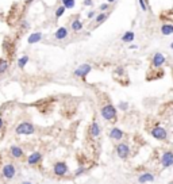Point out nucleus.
I'll use <instances>...</instances> for the list:
<instances>
[{
	"mask_svg": "<svg viewBox=\"0 0 173 184\" xmlns=\"http://www.w3.org/2000/svg\"><path fill=\"white\" fill-rule=\"evenodd\" d=\"M41 161H42V153H39V152H34L27 157V164L31 166L39 164Z\"/></svg>",
	"mask_w": 173,
	"mask_h": 184,
	"instance_id": "nucleus-12",
	"label": "nucleus"
},
{
	"mask_svg": "<svg viewBox=\"0 0 173 184\" xmlns=\"http://www.w3.org/2000/svg\"><path fill=\"white\" fill-rule=\"evenodd\" d=\"M118 108L122 110V111H127L128 103H127V102H119V103H118Z\"/></svg>",
	"mask_w": 173,
	"mask_h": 184,
	"instance_id": "nucleus-26",
	"label": "nucleus"
},
{
	"mask_svg": "<svg viewBox=\"0 0 173 184\" xmlns=\"http://www.w3.org/2000/svg\"><path fill=\"white\" fill-rule=\"evenodd\" d=\"M10 154H11V157L19 160V158H22L23 156H25V152H23V149L20 148V146L12 145L11 148H10Z\"/></svg>",
	"mask_w": 173,
	"mask_h": 184,
	"instance_id": "nucleus-13",
	"label": "nucleus"
},
{
	"mask_svg": "<svg viewBox=\"0 0 173 184\" xmlns=\"http://www.w3.org/2000/svg\"><path fill=\"white\" fill-rule=\"evenodd\" d=\"M84 172H85V168H83V166H79V168H77V171L74 172V175H76V176H81Z\"/></svg>",
	"mask_w": 173,
	"mask_h": 184,
	"instance_id": "nucleus-30",
	"label": "nucleus"
},
{
	"mask_svg": "<svg viewBox=\"0 0 173 184\" xmlns=\"http://www.w3.org/2000/svg\"><path fill=\"white\" fill-rule=\"evenodd\" d=\"M23 2H25V4H27V6H29V4H31V3L34 2V0H23Z\"/></svg>",
	"mask_w": 173,
	"mask_h": 184,
	"instance_id": "nucleus-34",
	"label": "nucleus"
},
{
	"mask_svg": "<svg viewBox=\"0 0 173 184\" xmlns=\"http://www.w3.org/2000/svg\"><path fill=\"white\" fill-rule=\"evenodd\" d=\"M97 15V12L95 11V10H91V11H88L87 12V18L88 19H95V16Z\"/></svg>",
	"mask_w": 173,
	"mask_h": 184,
	"instance_id": "nucleus-28",
	"label": "nucleus"
},
{
	"mask_svg": "<svg viewBox=\"0 0 173 184\" xmlns=\"http://www.w3.org/2000/svg\"><path fill=\"white\" fill-rule=\"evenodd\" d=\"M150 134L153 135V138L158 139V141H165V139L168 138V131L165 130L164 127H161L160 125L154 126V127L150 130Z\"/></svg>",
	"mask_w": 173,
	"mask_h": 184,
	"instance_id": "nucleus-4",
	"label": "nucleus"
},
{
	"mask_svg": "<svg viewBox=\"0 0 173 184\" xmlns=\"http://www.w3.org/2000/svg\"><path fill=\"white\" fill-rule=\"evenodd\" d=\"M61 4L65 7L66 10H72L76 6V0H61Z\"/></svg>",
	"mask_w": 173,
	"mask_h": 184,
	"instance_id": "nucleus-22",
	"label": "nucleus"
},
{
	"mask_svg": "<svg viewBox=\"0 0 173 184\" xmlns=\"http://www.w3.org/2000/svg\"><path fill=\"white\" fill-rule=\"evenodd\" d=\"M15 133L19 135H31L35 133V127L30 122H22L19 126H16Z\"/></svg>",
	"mask_w": 173,
	"mask_h": 184,
	"instance_id": "nucleus-2",
	"label": "nucleus"
},
{
	"mask_svg": "<svg viewBox=\"0 0 173 184\" xmlns=\"http://www.w3.org/2000/svg\"><path fill=\"white\" fill-rule=\"evenodd\" d=\"M20 26H22V30H23V31L29 30V27H30V25H29V22H27V20H22V22H20Z\"/></svg>",
	"mask_w": 173,
	"mask_h": 184,
	"instance_id": "nucleus-29",
	"label": "nucleus"
},
{
	"mask_svg": "<svg viewBox=\"0 0 173 184\" xmlns=\"http://www.w3.org/2000/svg\"><path fill=\"white\" fill-rule=\"evenodd\" d=\"M147 0H138V3H140V7H141V10L142 11H147Z\"/></svg>",
	"mask_w": 173,
	"mask_h": 184,
	"instance_id": "nucleus-27",
	"label": "nucleus"
},
{
	"mask_svg": "<svg viewBox=\"0 0 173 184\" xmlns=\"http://www.w3.org/2000/svg\"><path fill=\"white\" fill-rule=\"evenodd\" d=\"M70 29H72V31H74V33H79L84 29V23L81 22L80 15H76L72 20H70Z\"/></svg>",
	"mask_w": 173,
	"mask_h": 184,
	"instance_id": "nucleus-11",
	"label": "nucleus"
},
{
	"mask_svg": "<svg viewBox=\"0 0 173 184\" xmlns=\"http://www.w3.org/2000/svg\"><path fill=\"white\" fill-rule=\"evenodd\" d=\"M27 62H29V57H27V56H22L18 60V66L20 68V69H23V68L27 65Z\"/></svg>",
	"mask_w": 173,
	"mask_h": 184,
	"instance_id": "nucleus-24",
	"label": "nucleus"
},
{
	"mask_svg": "<svg viewBox=\"0 0 173 184\" xmlns=\"http://www.w3.org/2000/svg\"><path fill=\"white\" fill-rule=\"evenodd\" d=\"M4 129V121H3V118H0V131Z\"/></svg>",
	"mask_w": 173,
	"mask_h": 184,
	"instance_id": "nucleus-33",
	"label": "nucleus"
},
{
	"mask_svg": "<svg viewBox=\"0 0 173 184\" xmlns=\"http://www.w3.org/2000/svg\"><path fill=\"white\" fill-rule=\"evenodd\" d=\"M107 2L110 3V4H114V3H115V2H118V0H107Z\"/></svg>",
	"mask_w": 173,
	"mask_h": 184,
	"instance_id": "nucleus-35",
	"label": "nucleus"
},
{
	"mask_svg": "<svg viewBox=\"0 0 173 184\" xmlns=\"http://www.w3.org/2000/svg\"><path fill=\"white\" fill-rule=\"evenodd\" d=\"M161 164L164 168H169V166H173V152L168 150L162 153V157H161Z\"/></svg>",
	"mask_w": 173,
	"mask_h": 184,
	"instance_id": "nucleus-9",
	"label": "nucleus"
},
{
	"mask_svg": "<svg viewBox=\"0 0 173 184\" xmlns=\"http://www.w3.org/2000/svg\"><path fill=\"white\" fill-rule=\"evenodd\" d=\"M111 8V4L110 3H101V4L99 6V11L100 12H108Z\"/></svg>",
	"mask_w": 173,
	"mask_h": 184,
	"instance_id": "nucleus-25",
	"label": "nucleus"
},
{
	"mask_svg": "<svg viewBox=\"0 0 173 184\" xmlns=\"http://www.w3.org/2000/svg\"><path fill=\"white\" fill-rule=\"evenodd\" d=\"M110 138L115 139V141H120V139L123 138V131H122L119 127L111 129V130H110Z\"/></svg>",
	"mask_w": 173,
	"mask_h": 184,
	"instance_id": "nucleus-15",
	"label": "nucleus"
},
{
	"mask_svg": "<svg viewBox=\"0 0 173 184\" xmlns=\"http://www.w3.org/2000/svg\"><path fill=\"white\" fill-rule=\"evenodd\" d=\"M115 73H116V74H123V73H124L123 66H118L116 69H115Z\"/></svg>",
	"mask_w": 173,
	"mask_h": 184,
	"instance_id": "nucleus-32",
	"label": "nucleus"
},
{
	"mask_svg": "<svg viewBox=\"0 0 173 184\" xmlns=\"http://www.w3.org/2000/svg\"><path fill=\"white\" fill-rule=\"evenodd\" d=\"M160 31L162 35H172L173 34V25L172 23H164V25L161 26V29H160Z\"/></svg>",
	"mask_w": 173,
	"mask_h": 184,
	"instance_id": "nucleus-19",
	"label": "nucleus"
},
{
	"mask_svg": "<svg viewBox=\"0 0 173 184\" xmlns=\"http://www.w3.org/2000/svg\"><path fill=\"white\" fill-rule=\"evenodd\" d=\"M0 164H2V156H0Z\"/></svg>",
	"mask_w": 173,
	"mask_h": 184,
	"instance_id": "nucleus-38",
	"label": "nucleus"
},
{
	"mask_svg": "<svg viewBox=\"0 0 173 184\" xmlns=\"http://www.w3.org/2000/svg\"><path fill=\"white\" fill-rule=\"evenodd\" d=\"M165 56L162 53H154L153 54V58H151V68H154V69H160V68L165 64Z\"/></svg>",
	"mask_w": 173,
	"mask_h": 184,
	"instance_id": "nucleus-7",
	"label": "nucleus"
},
{
	"mask_svg": "<svg viewBox=\"0 0 173 184\" xmlns=\"http://www.w3.org/2000/svg\"><path fill=\"white\" fill-rule=\"evenodd\" d=\"M65 11H66V8H65V7H64L62 4L57 7V8H56V12H54V15H56V19H60L61 16L65 14Z\"/></svg>",
	"mask_w": 173,
	"mask_h": 184,
	"instance_id": "nucleus-23",
	"label": "nucleus"
},
{
	"mask_svg": "<svg viewBox=\"0 0 173 184\" xmlns=\"http://www.w3.org/2000/svg\"><path fill=\"white\" fill-rule=\"evenodd\" d=\"M10 68V61L7 58H3V57H0V74L6 73L7 70H8Z\"/></svg>",
	"mask_w": 173,
	"mask_h": 184,
	"instance_id": "nucleus-21",
	"label": "nucleus"
},
{
	"mask_svg": "<svg viewBox=\"0 0 173 184\" xmlns=\"http://www.w3.org/2000/svg\"><path fill=\"white\" fill-rule=\"evenodd\" d=\"M171 49H172V50H173V42H172V43H171Z\"/></svg>",
	"mask_w": 173,
	"mask_h": 184,
	"instance_id": "nucleus-37",
	"label": "nucleus"
},
{
	"mask_svg": "<svg viewBox=\"0 0 173 184\" xmlns=\"http://www.w3.org/2000/svg\"><path fill=\"white\" fill-rule=\"evenodd\" d=\"M22 184H31V183H30V182H23Z\"/></svg>",
	"mask_w": 173,
	"mask_h": 184,
	"instance_id": "nucleus-36",
	"label": "nucleus"
},
{
	"mask_svg": "<svg viewBox=\"0 0 173 184\" xmlns=\"http://www.w3.org/2000/svg\"><path fill=\"white\" fill-rule=\"evenodd\" d=\"M68 165H66V162H64V161H58V162H56L54 164V168H53V172H54V175L56 176H65L66 173H68Z\"/></svg>",
	"mask_w": 173,
	"mask_h": 184,
	"instance_id": "nucleus-8",
	"label": "nucleus"
},
{
	"mask_svg": "<svg viewBox=\"0 0 173 184\" xmlns=\"http://www.w3.org/2000/svg\"><path fill=\"white\" fill-rule=\"evenodd\" d=\"M68 37H69V30L68 27H58V29L54 31V39L57 41H65Z\"/></svg>",
	"mask_w": 173,
	"mask_h": 184,
	"instance_id": "nucleus-10",
	"label": "nucleus"
},
{
	"mask_svg": "<svg viewBox=\"0 0 173 184\" xmlns=\"http://www.w3.org/2000/svg\"><path fill=\"white\" fill-rule=\"evenodd\" d=\"M89 133H91V135H92L93 138L97 137V135L100 134V126H99V123H97L96 121L92 122V125H91V127H89Z\"/></svg>",
	"mask_w": 173,
	"mask_h": 184,
	"instance_id": "nucleus-20",
	"label": "nucleus"
},
{
	"mask_svg": "<svg viewBox=\"0 0 173 184\" xmlns=\"http://www.w3.org/2000/svg\"><path fill=\"white\" fill-rule=\"evenodd\" d=\"M42 39H43L42 33H33V34H30L29 38H27V43H29V45H34V43L41 42Z\"/></svg>",
	"mask_w": 173,
	"mask_h": 184,
	"instance_id": "nucleus-14",
	"label": "nucleus"
},
{
	"mask_svg": "<svg viewBox=\"0 0 173 184\" xmlns=\"http://www.w3.org/2000/svg\"><path fill=\"white\" fill-rule=\"evenodd\" d=\"M120 39H122V42H126V43L133 42V41L135 39V33L133 31V30H128V31H126L123 35L120 37Z\"/></svg>",
	"mask_w": 173,
	"mask_h": 184,
	"instance_id": "nucleus-18",
	"label": "nucleus"
},
{
	"mask_svg": "<svg viewBox=\"0 0 173 184\" xmlns=\"http://www.w3.org/2000/svg\"><path fill=\"white\" fill-rule=\"evenodd\" d=\"M83 6L84 7H92L93 6V0H84Z\"/></svg>",
	"mask_w": 173,
	"mask_h": 184,
	"instance_id": "nucleus-31",
	"label": "nucleus"
},
{
	"mask_svg": "<svg viewBox=\"0 0 173 184\" xmlns=\"http://www.w3.org/2000/svg\"><path fill=\"white\" fill-rule=\"evenodd\" d=\"M110 16V12H99L96 16H95V25L100 26L101 23H104Z\"/></svg>",
	"mask_w": 173,
	"mask_h": 184,
	"instance_id": "nucleus-17",
	"label": "nucleus"
},
{
	"mask_svg": "<svg viewBox=\"0 0 173 184\" xmlns=\"http://www.w3.org/2000/svg\"><path fill=\"white\" fill-rule=\"evenodd\" d=\"M116 107H114L111 103H107V104H104L103 107L100 108V114H101V117H103L106 121L108 122H115L116 121Z\"/></svg>",
	"mask_w": 173,
	"mask_h": 184,
	"instance_id": "nucleus-1",
	"label": "nucleus"
},
{
	"mask_svg": "<svg viewBox=\"0 0 173 184\" xmlns=\"http://www.w3.org/2000/svg\"><path fill=\"white\" fill-rule=\"evenodd\" d=\"M116 154L119 156L122 160H127L128 156H130V146L124 142H120V144L116 145Z\"/></svg>",
	"mask_w": 173,
	"mask_h": 184,
	"instance_id": "nucleus-5",
	"label": "nucleus"
},
{
	"mask_svg": "<svg viewBox=\"0 0 173 184\" xmlns=\"http://www.w3.org/2000/svg\"><path fill=\"white\" fill-rule=\"evenodd\" d=\"M15 173H16V169H15V166H14V164H11V162L4 164V166H3V169H2V176L3 178L10 180V179H12L14 176H15Z\"/></svg>",
	"mask_w": 173,
	"mask_h": 184,
	"instance_id": "nucleus-6",
	"label": "nucleus"
},
{
	"mask_svg": "<svg viewBox=\"0 0 173 184\" xmlns=\"http://www.w3.org/2000/svg\"><path fill=\"white\" fill-rule=\"evenodd\" d=\"M92 70V66L89 65V64H81L74 69V77H79V79H85V77L89 74V72Z\"/></svg>",
	"mask_w": 173,
	"mask_h": 184,
	"instance_id": "nucleus-3",
	"label": "nucleus"
},
{
	"mask_svg": "<svg viewBox=\"0 0 173 184\" xmlns=\"http://www.w3.org/2000/svg\"><path fill=\"white\" fill-rule=\"evenodd\" d=\"M138 182L140 183H151V182H154V175L153 173H150V172H145V173H142V175H140V178H138Z\"/></svg>",
	"mask_w": 173,
	"mask_h": 184,
	"instance_id": "nucleus-16",
	"label": "nucleus"
}]
</instances>
